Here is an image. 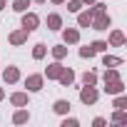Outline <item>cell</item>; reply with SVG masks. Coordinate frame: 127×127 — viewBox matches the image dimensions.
<instances>
[{"label": "cell", "mask_w": 127, "mask_h": 127, "mask_svg": "<svg viewBox=\"0 0 127 127\" xmlns=\"http://www.w3.org/2000/svg\"><path fill=\"white\" fill-rule=\"evenodd\" d=\"M112 122H115V125H125V122H127V112H125V110H115Z\"/></svg>", "instance_id": "21"}, {"label": "cell", "mask_w": 127, "mask_h": 127, "mask_svg": "<svg viewBox=\"0 0 127 127\" xmlns=\"http://www.w3.org/2000/svg\"><path fill=\"white\" fill-rule=\"evenodd\" d=\"M32 3H37V5H40V3H45V0H32Z\"/></svg>", "instance_id": "34"}, {"label": "cell", "mask_w": 127, "mask_h": 127, "mask_svg": "<svg viewBox=\"0 0 127 127\" xmlns=\"http://www.w3.org/2000/svg\"><path fill=\"white\" fill-rule=\"evenodd\" d=\"M105 125H107L105 117H95V120H92V127H105Z\"/></svg>", "instance_id": "29"}, {"label": "cell", "mask_w": 127, "mask_h": 127, "mask_svg": "<svg viewBox=\"0 0 127 127\" xmlns=\"http://www.w3.org/2000/svg\"><path fill=\"white\" fill-rule=\"evenodd\" d=\"M37 25H40V18H37L35 13H28V10H25V13H23V28H25L28 32H32Z\"/></svg>", "instance_id": "5"}, {"label": "cell", "mask_w": 127, "mask_h": 127, "mask_svg": "<svg viewBox=\"0 0 127 127\" xmlns=\"http://www.w3.org/2000/svg\"><path fill=\"white\" fill-rule=\"evenodd\" d=\"M42 85H45V75H28V77H25V87H28V92H40Z\"/></svg>", "instance_id": "3"}, {"label": "cell", "mask_w": 127, "mask_h": 127, "mask_svg": "<svg viewBox=\"0 0 127 127\" xmlns=\"http://www.w3.org/2000/svg\"><path fill=\"white\" fill-rule=\"evenodd\" d=\"M3 80H5V82H8V85H15V82H18V80H20V70H18V67H13V65H10V67H8V70H3Z\"/></svg>", "instance_id": "8"}, {"label": "cell", "mask_w": 127, "mask_h": 127, "mask_svg": "<svg viewBox=\"0 0 127 127\" xmlns=\"http://www.w3.org/2000/svg\"><path fill=\"white\" fill-rule=\"evenodd\" d=\"M30 8V0H15V3H13V10L15 13H25Z\"/></svg>", "instance_id": "22"}, {"label": "cell", "mask_w": 127, "mask_h": 127, "mask_svg": "<svg viewBox=\"0 0 127 127\" xmlns=\"http://www.w3.org/2000/svg\"><path fill=\"white\" fill-rule=\"evenodd\" d=\"M62 40H65V45H77L80 42V30L77 28H65L62 30Z\"/></svg>", "instance_id": "6"}, {"label": "cell", "mask_w": 127, "mask_h": 127, "mask_svg": "<svg viewBox=\"0 0 127 127\" xmlns=\"http://www.w3.org/2000/svg\"><path fill=\"white\" fill-rule=\"evenodd\" d=\"M28 120H30V112H28V110H23V107L13 115V122H15V125H25Z\"/></svg>", "instance_id": "17"}, {"label": "cell", "mask_w": 127, "mask_h": 127, "mask_svg": "<svg viewBox=\"0 0 127 127\" xmlns=\"http://www.w3.org/2000/svg\"><path fill=\"white\" fill-rule=\"evenodd\" d=\"M110 45L112 47H122L125 45V32L122 30H112L110 32Z\"/></svg>", "instance_id": "12"}, {"label": "cell", "mask_w": 127, "mask_h": 127, "mask_svg": "<svg viewBox=\"0 0 127 127\" xmlns=\"http://www.w3.org/2000/svg\"><path fill=\"white\" fill-rule=\"evenodd\" d=\"M122 62H125V60L117 57V55H105V57H102V65H105V67H120Z\"/></svg>", "instance_id": "15"}, {"label": "cell", "mask_w": 127, "mask_h": 127, "mask_svg": "<svg viewBox=\"0 0 127 127\" xmlns=\"http://www.w3.org/2000/svg\"><path fill=\"white\" fill-rule=\"evenodd\" d=\"M80 125V120H75V117H65L62 120V127H77Z\"/></svg>", "instance_id": "28"}, {"label": "cell", "mask_w": 127, "mask_h": 127, "mask_svg": "<svg viewBox=\"0 0 127 127\" xmlns=\"http://www.w3.org/2000/svg\"><path fill=\"white\" fill-rule=\"evenodd\" d=\"M90 45H92V50H95V52H107V47H110L105 40H95V42H90Z\"/></svg>", "instance_id": "24"}, {"label": "cell", "mask_w": 127, "mask_h": 127, "mask_svg": "<svg viewBox=\"0 0 127 127\" xmlns=\"http://www.w3.org/2000/svg\"><path fill=\"white\" fill-rule=\"evenodd\" d=\"M45 52H47V47H45L42 42H37V45L32 47V57H35V60H42V57H45Z\"/></svg>", "instance_id": "20"}, {"label": "cell", "mask_w": 127, "mask_h": 127, "mask_svg": "<svg viewBox=\"0 0 127 127\" xmlns=\"http://www.w3.org/2000/svg\"><path fill=\"white\" fill-rule=\"evenodd\" d=\"M52 57H55V60H65V57H67V47H65V45H55V47H52Z\"/></svg>", "instance_id": "18"}, {"label": "cell", "mask_w": 127, "mask_h": 127, "mask_svg": "<svg viewBox=\"0 0 127 127\" xmlns=\"http://www.w3.org/2000/svg\"><path fill=\"white\" fill-rule=\"evenodd\" d=\"M10 102L15 107H28V92H13L10 95Z\"/></svg>", "instance_id": "13"}, {"label": "cell", "mask_w": 127, "mask_h": 127, "mask_svg": "<svg viewBox=\"0 0 127 127\" xmlns=\"http://www.w3.org/2000/svg\"><path fill=\"white\" fill-rule=\"evenodd\" d=\"M57 82H60L62 87H70V85L75 82V72H72L70 67H65V70H62V75L57 77Z\"/></svg>", "instance_id": "10"}, {"label": "cell", "mask_w": 127, "mask_h": 127, "mask_svg": "<svg viewBox=\"0 0 127 127\" xmlns=\"http://www.w3.org/2000/svg\"><path fill=\"white\" fill-rule=\"evenodd\" d=\"M92 15H95L92 5H90L87 10H80V13H77V25H80V28H90V23H92Z\"/></svg>", "instance_id": "7"}, {"label": "cell", "mask_w": 127, "mask_h": 127, "mask_svg": "<svg viewBox=\"0 0 127 127\" xmlns=\"http://www.w3.org/2000/svg\"><path fill=\"white\" fill-rule=\"evenodd\" d=\"M3 97H5V92H3V87H0V100H3Z\"/></svg>", "instance_id": "33"}, {"label": "cell", "mask_w": 127, "mask_h": 127, "mask_svg": "<svg viewBox=\"0 0 127 127\" xmlns=\"http://www.w3.org/2000/svg\"><path fill=\"white\" fill-rule=\"evenodd\" d=\"M105 92H107V95H120V92H125V82H122V80L105 82Z\"/></svg>", "instance_id": "9"}, {"label": "cell", "mask_w": 127, "mask_h": 127, "mask_svg": "<svg viewBox=\"0 0 127 127\" xmlns=\"http://www.w3.org/2000/svg\"><path fill=\"white\" fill-rule=\"evenodd\" d=\"M28 35H30V32L23 28V30H15V32H10V37H8V40H10L13 45H23V42L28 40Z\"/></svg>", "instance_id": "11"}, {"label": "cell", "mask_w": 127, "mask_h": 127, "mask_svg": "<svg viewBox=\"0 0 127 127\" xmlns=\"http://www.w3.org/2000/svg\"><path fill=\"white\" fill-rule=\"evenodd\" d=\"M82 85H97V75L95 72H85L82 75Z\"/></svg>", "instance_id": "26"}, {"label": "cell", "mask_w": 127, "mask_h": 127, "mask_svg": "<svg viewBox=\"0 0 127 127\" xmlns=\"http://www.w3.org/2000/svg\"><path fill=\"white\" fill-rule=\"evenodd\" d=\"M80 3H82V5H95L97 0H80Z\"/></svg>", "instance_id": "30"}, {"label": "cell", "mask_w": 127, "mask_h": 127, "mask_svg": "<svg viewBox=\"0 0 127 127\" xmlns=\"http://www.w3.org/2000/svg\"><path fill=\"white\" fill-rule=\"evenodd\" d=\"M5 3H8V0H0V10H5Z\"/></svg>", "instance_id": "31"}, {"label": "cell", "mask_w": 127, "mask_h": 127, "mask_svg": "<svg viewBox=\"0 0 127 127\" xmlns=\"http://www.w3.org/2000/svg\"><path fill=\"white\" fill-rule=\"evenodd\" d=\"M52 3H55V5H62V3H65V0H52Z\"/></svg>", "instance_id": "32"}, {"label": "cell", "mask_w": 127, "mask_h": 127, "mask_svg": "<svg viewBox=\"0 0 127 127\" xmlns=\"http://www.w3.org/2000/svg\"><path fill=\"white\" fill-rule=\"evenodd\" d=\"M62 70H65V65H62L60 60H55V62H50V65H47V70H45V77H47V80H57V77L62 75Z\"/></svg>", "instance_id": "4"}, {"label": "cell", "mask_w": 127, "mask_h": 127, "mask_svg": "<svg viewBox=\"0 0 127 127\" xmlns=\"http://www.w3.org/2000/svg\"><path fill=\"white\" fill-rule=\"evenodd\" d=\"M102 80H105V82L120 80V72H117V67H107V70H105V75H102Z\"/></svg>", "instance_id": "19"}, {"label": "cell", "mask_w": 127, "mask_h": 127, "mask_svg": "<svg viewBox=\"0 0 127 127\" xmlns=\"http://www.w3.org/2000/svg\"><path fill=\"white\" fill-rule=\"evenodd\" d=\"M70 107H72V105H70V100H55V105H52V110H55L57 115H67V112H70Z\"/></svg>", "instance_id": "14"}, {"label": "cell", "mask_w": 127, "mask_h": 127, "mask_svg": "<svg viewBox=\"0 0 127 127\" xmlns=\"http://www.w3.org/2000/svg\"><path fill=\"white\" fill-rule=\"evenodd\" d=\"M47 28H50V30H60V28H62V18H60L57 13H50V15H47Z\"/></svg>", "instance_id": "16"}, {"label": "cell", "mask_w": 127, "mask_h": 127, "mask_svg": "<svg viewBox=\"0 0 127 127\" xmlns=\"http://www.w3.org/2000/svg\"><path fill=\"white\" fill-rule=\"evenodd\" d=\"M80 57H85V60H92V57H95V50H92V45H85V47H80Z\"/></svg>", "instance_id": "25"}, {"label": "cell", "mask_w": 127, "mask_h": 127, "mask_svg": "<svg viewBox=\"0 0 127 127\" xmlns=\"http://www.w3.org/2000/svg\"><path fill=\"white\" fill-rule=\"evenodd\" d=\"M67 10L70 13H80L82 10V3H80V0H67Z\"/></svg>", "instance_id": "27"}, {"label": "cell", "mask_w": 127, "mask_h": 127, "mask_svg": "<svg viewBox=\"0 0 127 127\" xmlns=\"http://www.w3.org/2000/svg\"><path fill=\"white\" fill-rule=\"evenodd\" d=\"M112 107H115V110H125V107H127V97H125V95L120 92V95L115 97V102H112Z\"/></svg>", "instance_id": "23"}, {"label": "cell", "mask_w": 127, "mask_h": 127, "mask_svg": "<svg viewBox=\"0 0 127 127\" xmlns=\"http://www.w3.org/2000/svg\"><path fill=\"white\" fill-rule=\"evenodd\" d=\"M110 25H112V18L107 15V10H100V13L92 15V23H90L92 30H107Z\"/></svg>", "instance_id": "1"}, {"label": "cell", "mask_w": 127, "mask_h": 127, "mask_svg": "<svg viewBox=\"0 0 127 127\" xmlns=\"http://www.w3.org/2000/svg\"><path fill=\"white\" fill-rule=\"evenodd\" d=\"M100 97V92L95 90V85H82L80 87V102L82 105H95Z\"/></svg>", "instance_id": "2"}]
</instances>
